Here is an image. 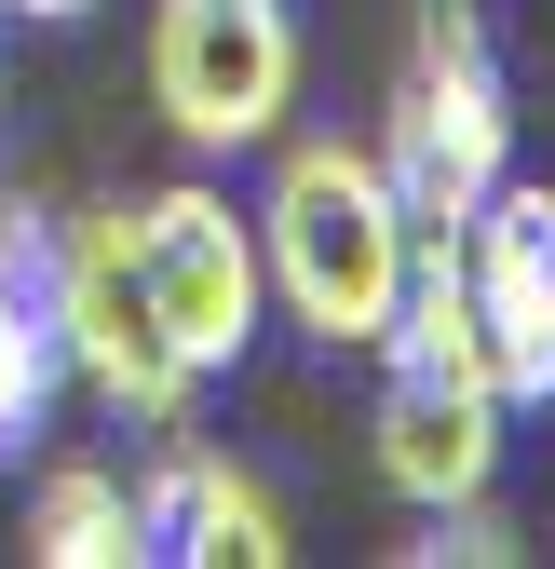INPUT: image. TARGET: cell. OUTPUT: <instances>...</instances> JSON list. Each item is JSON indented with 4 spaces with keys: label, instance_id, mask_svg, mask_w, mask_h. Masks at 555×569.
I'll return each mask as SVG.
<instances>
[{
    "label": "cell",
    "instance_id": "cell-4",
    "mask_svg": "<svg viewBox=\"0 0 555 569\" xmlns=\"http://www.w3.org/2000/svg\"><path fill=\"white\" fill-rule=\"evenodd\" d=\"M122 258H135V299L163 312V339L190 352L203 380L244 367L258 326H271V284H258V218H231V190H150V203H122Z\"/></svg>",
    "mask_w": 555,
    "mask_h": 569
},
{
    "label": "cell",
    "instance_id": "cell-5",
    "mask_svg": "<svg viewBox=\"0 0 555 569\" xmlns=\"http://www.w3.org/2000/svg\"><path fill=\"white\" fill-rule=\"evenodd\" d=\"M54 352L68 380H95V407H122L135 435H163V420H190L203 367L163 339V312L135 299V258H122V203L109 218L68 231V271H54Z\"/></svg>",
    "mask_w": 555,
    "mask_h": 569
},
{
    "label": "cell",
    "instance_id": "cell-6",
    "mask_svg": "<svg viewBox=\"0 0 555 569\" xmlns=\"http://www.w3.org/2000/svg\"><path fill=\"white\" fill-rule=\"evenodd\" d=\"M461 284H474V339H488V393L555 407V258H542V190L502 177L461 218Z\"/></svg>",
    "mask_w": 555,
    "mask_h": 569
},
{
    "label": "cell",
    "instance_id": "cell-3",
    "mask_svg": "<svg viewBox=\"0 0 555 569\" xmlns=\"http://www.w3.org/2000/svg\"><path fill=\"white\" fill-rule=\"evenodd\" d=\"M150 109L190 150H258L299 109V14L285 0H163L150 14Z\"/></svg>",
    "mask_w": 555,
    "mask_h": 569
},
{
    "label": "cell",
    "instance_id": "cell-13",
    "mask_svg": "<svg viewBox=\"0 0 555 569\" xmlns=\"http://www.w3.org/2000/svg\"><path fill=\"white\" fill-rule=\"evenodd\" d=\"M0 14H28V28H68V14H95V0H0Z\"/></svg>",
    "mask_w": 555,
    "mask_h": 569
},
{
    "label": "cell",
    "instance_id": "cell-11",
    "mask_svg": "<svg viewBox=\"0 0 555 569\" xmlns=\"http://www.w3.org/2000/svg\"><path fill=\"white\" fill-rule=\"evenodd\" d=\"M68 393V352H54V312L41 299H0V448H28Z\"/></svg>",
    "mask_w": 555,
    "mask_h": 569
},
{
    "label": "cell",
    "instance_id": "cell-2",
    "mask_svg": "<svg viewBox=\"0 0 555 569\" xmlns=\"http://www.w3.org/2000/svg\"><path fill=\"white\" fill-rule=\"evenodd\" d=\"M366 150L406 203V231H461L515 177V96H502V54L474 28V0H421V41H406L393 109H380Z\"/></svg>",
    "mask_w": 555,
    "mask_h": 569
},
{
    "label": "cell",
    "instance_id": "cell-8",
    "mask_svg": "<svg viewBox=\"0 0 555 569\" xmlns=\"http://www.w3.org/2000/svg\"><path fill=\"white\" fill-rule=\"evenodd\" d=\"M502 393L488 380H380V420H366V448H380V488L393 502H474V488H502Z\"/></svg>",
    "mask_w": 555,
    "mask_h": 569
},
{
    "label": "cell",
    "instance_id": "cell-10",
    "mask_svg": "<svg viewBox=\"0 0 555 569\" xmlns=\"http://www.w3.org/2000/svg\"><path fill=\"white\" fill-rule=\"evenodd\" d=\"M28 556L41 569H135V488L95 461H54L28 488Z\"/></svg>",
    "mask_w": 555,
    "mask_h": 569
},
{
    "label": "cell",
    "instance_id": "cell-14",
    "mask_svg": "<svg viewBox=\"0 0 555 569\" xmlns=\"http://www.w3.org/2000/svg\"><path fill=\"white\" fill-rule=\"evenodd\" d=\"M542 258H555V190H542Z\"/></svg>",
    "mask_w": 555,
    "mask_h": 569
},
{
    "label": "cell",
    "instance_id": "cell-1",
    "mask_svg": "<svg viewBox=\"0 0 555 569\" xmlns=\"http://www.w3.org/2000/svg\"><path fill=\"white\" fill-rule=\"evenodd\" d=\"M258 284H271L285 326H312L325 352H380L393 284H406V203H393V177H380L366 136H299V150L271 163Z\"/></svg>",
    "mask_w": 555,
    "mask_h": 569
},
{
    "label": "cell",
    "instance_id": "cell-7",
    "mask_svg": "<svg viewBox=\"0 0 555 569\" xmlns=\"http://www.w3.org/2000/svg\"><path fill=\"white\" fill-rule=\"evenodd\" d=\"M122 488H135V556H190V569H285L299 556L285 516H271V488L231 475L190 420H163L150 475H122Z\"/></svg>",
    "mask_w": 555,
    "mask_h": 569
},
{
    "label": "cell",
    "instance_id": "cell-12",
    "mask_svg": "<svg viewBox=\"0 0 555 569\" xmlns=\"http://www.w3.org/2000/svg\"><path fill=\"white\" fill-rule=\"evenodd\" d=\"M406 556H421V569H447V556H461V569H502V556H515V516L488 502V488H474V502H434Z\"/></svg>",
    "mask_w": 555,
    "mask_h": 569
},
{
    "label": "cell",
    "instance_id": "cell-9",
    "mask_svg": "<svg viewBox=\"0 0 555 569\" xmlns=\"http://www.w3.org/2000/svg\"><path fill=\"white\" fill-rule=\"evenodd\" d=\"M380 352L406 380H488V339H474V284H461V231H406V284Z\"/></svg>",
    "mask_w": 555,
    "mask_h": 569
}]
</instances>
